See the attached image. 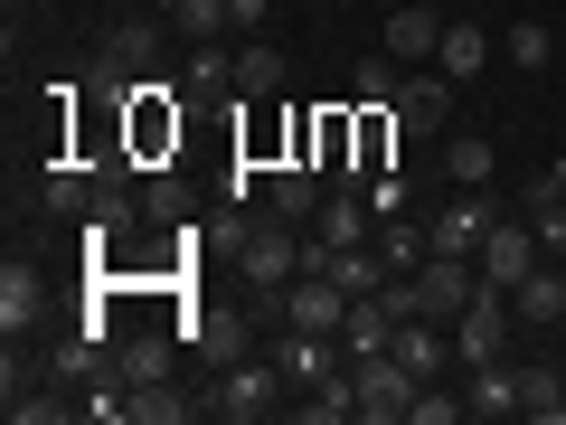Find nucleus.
Returning <instances> with one entry per match:
<instances>
[{"instance_id": "nucleus-14", "label": "nucleus", "mask_w": 566, "mask_h": 425, "mask_svg": "<svg viewBox=\"0 0 566 425\" xmlns=\"http://www.w3.org/2000/svg\"><path fill=\"white\" fill-rule=\"evenodd\" d=\"M434 48H444V10H434V0H406L397 20H387V58L397 66H434Z\"/></svg>"}, {"instance_id": "nucleus-2", "label": "nucleus", "mask_w": 566, "mask_h": 425, "mask_svg": "<svg viewBox=\"0 0 566 425\" xmlns=\"http://www.w3.org/2000/svg\"><path fill=\"white\" fill-rule=\"evenodd\" d=\"M237 274H245V293H255L264 312H274V293H283V283L303 274V237H293V218H283V208H264V218H245Z\"/></svg>"}, {"instance_id": "nucleus-7", "label": "nucleus", "mask_w": 566, "mask_h": 425, "mask_svg": "<svg viewBox=\"0 0 566 425\" xmlns=\"http://www.w3.org/2000/svg\"><path fill=\"white\" fill-rule=\"evenodd\" d=\"M151 58H161V29H151V20L114 29V39L95 48V95H104V104H123V95H133L142 76H151Z\"/></svg>"}, {"instance_id": "nucleus-31", "label": "nucleus", "mask_w": 566, "mask_h": 425, "mask_svg": "<svg viewBox=\"0 0 566 425\" xmlns=\"http://www.w3.org/2000/svg\"><path fill=\"white\" fill-rule=\"evenodd\" d=\"M161 10H170L180 39H218V29H237V20H227V0H161Z\"/></svg>"}, {"instance_id": "nucleus-34", "label": "nucleus", "mask_w": 566, "mask_h": 425, "mask_svg": "<svg viewBox=\"0 0 566 425\" xmlns=\"http://www.w3.org/2000/svg\"><path fill=\"white\" fill-rule=\"evenodd\" d=\"M501 48H510V66H547V20H520Z\"/></svg>"}, {"instance_id": "nucleus-19", "label": "nucleus", "mask_w": 566, "mask_h": 425, "mask_svg": "<svg viewBox=\"0 0 566 425\" xmlns=\"http://www.w3.org/2000/svg\"><path fill=\"white\" fill-rule=\"evenodd\" d=\"M39 312H48L39 274H29V265H0V331H10V341H20V331L39 322Z\"/></svg>"}, {"instance_id": "nucleus-18", "label": "nucleus", "mask_w": 566, "mask_h": 425, "mask_svg": "<svg viewBox=\"0 0 566 425\" xmlns=\"http://www.w3.org/2000/svg\"><path fill=\"white\" fill-rule=\"evenodd\" d=\"M491 170H501V152L482 133H444V180L453 189H491Z\"/></svg>"}, {"instance_id": "nucleus-33", "label": "nucleus", "mask_w": 566, "mask_h": 425, "mask_svg": "<svg viewBox=\"0 0 566 425\" xmlns=\"http://www.w3.org/2000/svg\"><path fill=\"white\" fill-rule=\"evenodd\" d=\"M528 227H538L547 256H566V199H547V189H538V199H528Z\"/></svg>"}, {"instance_id": "nucleus-28", "label": "nucleus", "mask_w": 566, "mask_h": 425, "mask_svg": "<svg viewBox=\"0 0 566 425\" xmlns=\"http://www.w3.org/2000/svg\"><path fill=\"white\" fill-rule=\"evenodd\" d=\"M378 256H387V283H406V274H416L424 256H434V237H424V227H406V218H387V237H378Z\"/></svg>"}, {"instance_id": "nucleus-3", "label": "nucleus", "mask_w": 566, "mask_h": 425, "mask_svg": "<svg viewBox=\"0 0 566 425\" xmlns=\"http://www.w3.org/2000/svg\"><path fill=\"white\" fill-rule=\"evenodd\" d=\"M472 293H482V265L472 256H424L416 274H406V312H416V322H463Z\"/></svg>"}, {"instance_id": "nucleus-10", "label": "nucleus", "mask_w": 566, "mask_h": 425, "mask_svg": "<svg viewBox=\"0 0 566 425\" xmlns=\"http://www.w3.org/2000/svg\"><path fill=\"white\" fill-rule=\"evenodd\" d=\"M283 387H293V379H283L274 360H264V369H227V379H218V397H208V406H218L227 425H255V416H274V406H283Z\"/></svg>"}, {"instance_id": "nucleus-12", "label": "nucleus", "mask_w": 566, "mask_h": 425, "mask_svg": "<svg viewBox=\"0 0 566 425\" xmlns=\"http://www.w3.org/2000/svg\"><path fill=\"white\" fill-rule=\"evenodd\" d=\"M491 227H501V208H491L482 189H463V199H453L434 227H424V237H434V256H482V237H491Z\"/></svg>"}, {"instance_id": "nucleus-39", "label": "nucleus", "mask_w": 566, "mask_h": 425, "mask_svg": "<svg viewBox=\"0 0 566 425\" xmlns=\"http://www.w3.org/2000/svg\"><path fill=\"white\" fill-rule=\"evenodd\" d=\"M538 189H547V199H566V152H557V162H547V180H538Z\"/></svg>"}, {"instance_id": "nucleus-8", "label": "nucleus", "mask_w": 566, "mask_h": 425, "mask_svg": "<svg viewBox=\"0 0 566 425\" xmlns=\"http://www.w3.org/2000/svg\"><path fill=\"white\" fill-rule=\"evenodd\" d=\"M349 322V293L331 274H293L274 293V331H340Z\"/></svg>"}, {"instance_id": "nucleus-37", "label": "nucleus", "mask_w": 566, "mask_h": 425, "mask_svg": "<svg viewBox=\"0 0 566 425\" xmlns=\"http://www.w3.org/2000/svg\"><path fill=\"white\" fill-rule=\"evenodd\" d=\"M199 350L208 360H237V322H199Z\"/></svg>"}, {"instance_id": "nucleus-23", "label": "nucleus", "mask_w": 566, "mask_h": 425, "mask_svg": "<svg viewBox=\"0 0 566 425\" xmlns=\"http://www.w3.org/2000/svg\"><path fill=\"white\" fill-rule=\"evenodd\" d=\"M180 95H237V58H227L218 39H199V48H189V76H180Z\"/></svg>"}, {"instance_id": "nucleus-21", "label": "nucleus", "mask_w": 566, "mask_h": 425, "mask_svg": "<svg viewBox=\"0 0 566 425\" xmlns=\"http://www.w3.org/2000/svg\"><path fill=\"white\" fill-rule=\"evenodd\" d=\"M434 66H444L453 85H463V76H482V66H491V39H482L472 20H444V48H434Z\"/></svg>"}, {"instance_id": "nucleus-9", "label": "nucleus", "mask_w": 566, "mask_h": 425, "mask_svg": "<svg viewBox=\"0 0 566 425\" xmlns=\"http://www.w3.org/2000/svg\"><path fill=\"white\" fill-rule=\"evenodd\" d=\"M472 265H482L491 293H510L520 274H538V265H547V246H538V227H528V218H501V227L482 237V256H472Z\"/></svg>"}, {"instance_id": "nucleus-27", "label": "nucleus", "mask_w": 566, "mask_h": 425, "mask_svg": "<svg viewBox=\"0 0 566 425\" xmlns=\"http://www.w3.org/2000/svg\"><path fill=\"white\" fill-rule=\"evenodd\" d=\"M387 350H397V360L416 369V379H434V369H444V350H453V341H444V331H434V322H397V341H387Z\"/></svg>"}, {"instance_id": "nucleus-30", "label": "nucleus", "mask_w": 566, "mask_h": 425, "mask_svg": "<svg viewBox=\"0 0 566 425\" xmlns=\"http://www.w3.org/2000/svg\"><path fill=\"white\" fill-rule=\"evenodd\" d=\"M48 208H57V218H85V208H95V180H85V162H57L48 170V189H39Z\"/></svg>"}, {"instance_id": "nucleus-29", "label": "nucleus", "mask_w": 566, "mask_h": 425, "mask_svg": "<svg viewBox=\"0 0 566 425\" xmlns=\"http://www.w3.org/2000/svg\"><path fill=\"white\" fill-rule=\"evenodd\" d=\"M123 416L133 425H180L189 397H170V379H151V387H123Z\"/></svg>"}, {"instance_id": "nucleus-1", "label": "nucleus", "mask_w": 566, "mask_h": 425, "mask_svg": "<svg viewBox=\"0 0 566 425\" xmlns=\"http://www.w3.org/2000/svg\"><path fill=\"white\" fill-rule=\"evenodd\" d=\"M170 152H180V85L142 76L133 95H123V162L133 170H170Z\"/></svg>"}, {"instance_id": "nucleus-5", "label": "nucleus", "mask_w": 566, "mask_h": 425, "mask_svg": "<svg viewBox=\"0 0 566 425\" xmlns=\"http://www.w3.org/2000/svg\"><path fill=\"white\" fill-rule=\"evenodd\" d=\"M349 379H359V425H397V416H416V387H434V379H416L397 350H368V360H349Z\"/></svg>"}, {"instance_id": "nucleus-26", "label": "nucleus", "mask_w": 566, "mask_h": 425, "mask_svg": "<svg viewBox=\"0 0 566 425\" xmlns=\"http://www.w3.org/2000/svg\"><path fill=\"white\" fill-rule=\"evenodd\" d=\"M322 274L340 283V293H378V283H387V256H378V246H340Z\"/></svg>"}, {"instance_id": "nucleus-17", "label": "nucleus", "mask_w": 566, "mask_h": 425, "mask_svg": "<svg viewBox=\"0 0 566 425\" xmlns=\"http://www.w3.org/2000/svg\"><path fill=\"white\" fill-rule=\"evenodd\" d=\"M114 369H123V387L170 379V341H161V331H123V341H114Z\"/></svg>"}, {"instance_id": "nucleus-22", "label": "nucleus", "mask_w": 566, "mask_h": 425, "mask_svg": "<svg viewBox=\"0 0 566 425\" xmlns=\"http://www.w3.org/2000/svg\"><path fill=\"white\" fill-rule=\"evenodd\" d=\"M237 95H245V104L283 95V48H264V39H245V48H237Z\"/></svg>"}, {"instance_id": "nucleus-16", "label": "nucleus", "mask_w": 566, "mask_h": 425, "mask_svg": "<svg viewBox=\"0 0 566 425\" xmlns=\"http://www.w3.org/2000/svg\"><path fill=\"white\" fill-rule=\"evenodd\" d=\"M293 416H303V425H349V416H359V379H349V369H331V379H312Z\"/></svg>"}, {"instance_id": "nucleus-38", "label": "nucleus", "mask_w": 566, "mask_h": 425, "mask_svg": "<svg viewBox=\"0 0 566 425\" xmlns=\"http://www.w3.org/2000/svg\"><path fill=\"white\" fill-rule=\"evenodd\" d=\"M227 20H237L245 39H255V29H264V0H227Z\"/></svg>"}, {"instance_id": "nucleus-35", "label": "nucleus", "mask_w": 566, "mask_h": 425, "mask_svg": "<svg viewBox=\"0 0 566 425\" xmlns=\"http://www.w3.org/2000/svg\"><path fill=\"white\" fill-rule=\"evenodd\" d=\"M368 208H378V218H406V170H378V180H368Z\"/></svg>"}, {"instance_id": "nucleus-6", "label": "nucleus", "mask_w": 566, "mask_h": 425, "mask_svg": "<svg viewBox=\"0 0 566 425\" xmlns=\"http://www.w3.org/2000/svg\"><path fill=\"white\" fill-rule=\"evenodd\" d=\"M510 331H520V312H510V293H472L463 303V322H453V360L463 369H491V360H510Z\"/></svg>"}, {"instance_id": "nucleus-36", "label": "nucleus", "mask_w": 566, "mask_h": 425, "mask_svg": "<svg viewBox=\"0 0 566 425\" xmlns=\"http://www.w3.org/2000/svg\"><path fill=\"white\" fill-rule=\"evenodd\" d=\"M453 416H472V406H463V397H434V387H416V416H406V425H453Z\"/></svg>"}, {"instance_id": "nucleus-24", "label": "nucleus", "mask_w": 566, "mask_h": 425, "mask_svg": "<svg viewBox=\"0 0 566 425\" xmlns=\"http://www.w3.org/2000/svg\"><path fill=\"white\" fill-rule=\"evenodd\" d=\"M520 416H538V425H566V379L557 369H520Z\"/></svg>"}, {"instance_id": "nucleus-20", "label": "nucleus", "mask_w": 566, "mask_h": 425, "mask_svg": "<svg viewBox=\"0 0 566 425\" xmlns=\"http://www.w3.org/2000/svg\"><path fill=\"white\" fill-rule=\"evenodd\" d=\"M472 416H520V360H491V369H472Z\"/></svg>"}, {"instance_id": "nucleus-11", "label": "nucleus", "mask_w": 566, "mask_h": 425, "mask_svg": "<svg viewBox=\"0 0 566 425\" xmlns=\"http://www.w3.org/2000/svg\"><path fill=\"white\" fill-rule=\"evenodd\" d=\"M322 199H331V170H312V162H274L264 170V208H283L293 227L322 218Z\"/></svg>"}, {"instance_id": "nucleus-4", "label": "nucleus", "mask_w": 566, "mask_h": 425, "mask_svg": "<svg viewBox=\"0 0 566 425\" xmlns=\"http://www.w3.org/2000/svg\"><path fill=\"white\" fill-rule=\"evenodd\" d=\"M387 114H397L406 142H444L453 133V76H444V66H406L397 95H387Z\"/></svg>"}, {"instance_id": "nucleus-32", "label": "nucleus", "mask_w": 566, "mask_h": 425, "mask_svg": "<svg viewBox=\"0 0 566 425\" xmlns=\"http://www.w3.org/2000/svg\"><path fill=\"white\" fill-rule=\"evenodd\" d=\"M397 76H406V66L387 58V48H378V58H359V76H349V95H359V104H387V95H397Z\"/></svg>"}, {"instance_id": "nucleus-15", "label": "nucleus", "mask_w": 566, "mask_h": 425, "mask_svg": "<svg viewBox=\"0 0 566 425\" xmlns=\"http://www.w3.org/2000/svg\"><path fill=\"white\" fill-rule=\"evenodd\" d=\"M510 312H520V322H566V265L547 256L538 274H520L510 283Z\"/></svg>"}, {"instance_id": "nucleus-13", "label": "nucleus", "mask_w": 566, "mask_h": 425, "mask_svg": "<svg viewBox=\"0 0 566 425\" xmlns=\"http://www.w3.org/2000/svg\"><path fill=\"white\" fill-rule=\"evenodd\" d=\"M274 369L293 387H312V379H331V369H349V350H340V331H283L274 341Z\"/></svg>"}, {"instance_id": "nucleus-25", "label": "nucleus", "mask_w": 566, "mask_h": 425, "mask_svg": "<svg viewBox=\"0 0 566 425\" xmlns=\"http://www.w3.org/2000/svg\"><path fill=\"white\" fill-rule=\"evenodd\" d=\"M142 208H133V189H123V170H95V208H85V227H104V237H123Z\"/></svg>"}]
</instances>
